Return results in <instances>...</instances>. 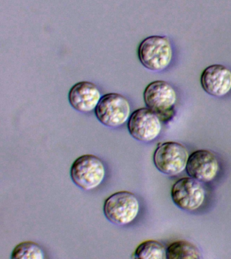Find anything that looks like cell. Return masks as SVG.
<instances>
[{
    "label": "cell",
    "instance_id": "ba28073f",
    "mask_svg": "<svg viewBox=\"0 0 231 259\" xmlns=\"http://www.w3.org/2000/svg\"><path fill=\"white\" fill-rule=\"evenodd\" d=\"M127 129L134 139L149 143L161 134L162 121L151 109L143 107L131 113L127 121Z\"/></svg>",
    "mask_w": 231,
    "mask_h": 259
},
{
    "label": "cell",
    "instance_id": "5bb4252c",
    "mask_svg": "<svg viewBox=\"0 0 231 259\" xmlns=\"http://www.w3.org/2000/svg\"><path fill=\"white\" fill-rule=\"evenodd\" d=\"M13 259H44V252L36 242L28 241L17 245L12 252Z\"/></svg>",
    "mask_w": 231,
    "mask_h": 259
},
{
    "label": "cell",
    "instance_id": "9c48e42d",
    "mask_svg": "<svg viewBox=\"0 0 231 259\" xmlns=\"http://www.w3.org/2000/svg\"><path fill=\"white\" fill-rule=\"evenodd\" d=\"M220 168V163L214 153L201 149L190 154L186 170L190 177L207 183L216 178Z\"/></svg>",
    "mask_w": 231,
    "mask_h": 259
},
{
    "label": "cell",
    "instance_id": "8fae6325",
    "mask_svg": "<svg viewBox=\"0 0 231 259\" xmlns=\"http://www.w3.org/2000/svg\"><path fill=\"white\" fill-rule=\"evenodd\" d=\"M102 97L98 87L89 81L76 83L71 88L68 95L73 108L82 113L94 111Z\"/></svg>",
    "mask_w": 231,
    "mask_h": 259
},
{
    "label": "cell",
    "instance_id": "4fadbf2b",
    "mask_svg": "<svg viewBox=\"0 0 231 259\" xmlns=\"http://www.w3.org/2000/svg\"><path fill=\"white\" fill-rule=\"evenodd\" d=\"M135 258L139 259H166V248L157 240H149L142 242L135 252Z\"/></svg>",
    "mask_w": 231,
    "mask_h": 259
},
{
    "label": "cell",
    "instance_id": "5b68a950",
    "mask_svg": "<svg viewBox=\"0 0 231 259\" xmlns=\"http://www.w3.org/2000/svg\"><path fill=\"white\" fill-rule=\"evenodd\" d=\"M96 118L106 126H121L130 117L131 105L123 95L111 93L103 95L94 110Z\"/></svg>",
    "mask_w": 231,
    "mask_h": 259
},
{
    "label": "cell",
    "instance_id": "6da1fadb",
    "mask_svg": "<svg viewBox=\"0 0 231 259\" xmlns=\"http://www.w3.org/2000/svg\"><path fill=\"white\" fill-rule=\"evenodd\" d=\"M174 56L171 40L166 36H148L138 48L140 62L148 70L161 72L170 66Z\"/></svg>",
    "mask_w": 231,
    "mask_h": 259
},
{
    "label": "cell",
    "instance_id": "30bf717a",
    "mask_svg": "<svg viewBox=\"0 0 231 259\" xmlns=\"http://www.w3.org/2000/svg\"><path fill=\"white\" fill-rule=\"evenodd\" d=\"M200 82L208 94L216 97L226 96L231 91V70L223 65H211L203 71Z\"/></svg>",
    "mask_w": 231,
    "mask_h": 259
},
{
    "label": "cell",
    "instance_id": "7a4b0ae2",
    "mask_svg": "<svg viewBox=\"0 0 231 259\" xmlns=\"http://www.w3.org/2000/svg\"><path fill=\"white\" fill-rule=\"evenodd\" d=\"M143 99L147 108L156 113L163 122L171 120L175 115L177 93L166 81L149 83L144 91Z\"/></svg>",
    "mask_w": 231,
    "mask_h": 259
},
{
    "label": "cell",
    "instance_id": "7c38bea8",
    "mask_svg": "<svg viewBox=\"0 0 231 259\" xmlns=\"http://www.w3.org/2000/svg\"><path fill=\"white\" fill-rule=\"evenodd\" d=\"M167 259H198L201 252L198 247L187 240H177L166 248Z\"/></svg>",
    "mask_w": 231,
    "mask_h": 259
},
{
    "label": "cell",
    "instance_id": "3957f363",
    "mask_svg": "<svg viewBox=\"0 0 231 259\" xmlns=\"http://www.w3.org/2000/svg\"><path fill=\"white\" fill-rule=\"evenodd\" d=\"M103 211L112 224L126 226L137 218L140 211L139 200L133 192H115L105 200Z\"/></svg>",
    "mask_w": 231,
    "mask_h": 259
},
{
    "label": "cell",
    "instance_id": "277c9868",
    "mask_svg": "<svg viewBox=\"0 0 231 259\" xmlns=\"http://www.w3.org/2000/svg\"><path fill=\"white\" fill-rule=\"evenodd\" d=\"M105 174L102 160L93 155L79 157L73 163L70 171L73 182L86 191L98 188L103 183Z\"/></svg>",
    "mask_w": 231,
    "mask_h": 259
},
{
    "label": "cell",
    "instance_id": "8992f818",
    "mask_svg": "<svg viewBox=\"0 0 231 259\" xmlns=\"http://www.w3.org/2000/svg\"><path fill=\"white\" fill-rule=\"evenodd\" d=\"M189 154L182 144L169 141L160 144L153 155L156 168L168 176H177L186 169Z\"/></svg>",
    "mask_w": 231,
    "mask_h": 259
},
{
    "label": "cell",
    "instance_id": "52a82bcc",
    "mask_svg": "<svg viewBox=\"0 0 231 259\" xmlns=\"http://www.w3.org/2000/svg\"><path fill=\"white\" fill-rule=\"evenodd\" d=\"M171 197L178 207L187 211H194L202 207L206 197L202 182L191 177H184L174 184Z\"/></svg>",
    "mask_w": 231,
    "mask_h": 259
}]
</instances>
